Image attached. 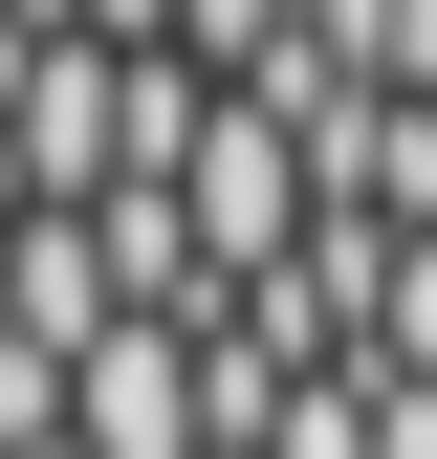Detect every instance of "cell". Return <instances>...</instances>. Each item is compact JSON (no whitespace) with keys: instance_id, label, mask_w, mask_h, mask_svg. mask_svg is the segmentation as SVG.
Listing matches in <instances>:
<instances>
[{"instance_id":"6da1fadb","label":"cell","mask_w":437,"mask_h":459,"mask_svg":"<svg viewBox=\"0 0 437 459\" xmlns=\"http://www.w3.org/2000/svg\"><path fill=\"white\" fill-rule=\"evenodd\" d=\"M66 22H88V44H176V0H66Z\"/></svg>"},{"instance_id":"7a4b0ae2","label":"cell","mask_w":437,"mask_h":459,"mask_svg":"<svg viewBox=\"0 0 437 459\" xmlns=\"http://www.w3.org/2000/svg\"><path fill=\"white\" fill-rule=\"evenodd\" d=\"M44 459H88V437H44Z\"/></svg>"}]
</instances>
